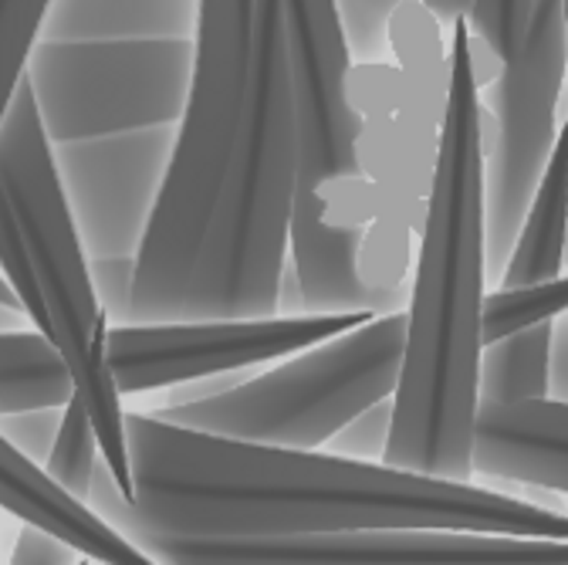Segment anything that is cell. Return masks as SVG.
Wrapping results in <instances>:
<instances>
[{"label": "cell", "mask_w": 568, "mask_h": 565, "mask_svg": "<svg viewBox=\"0 0 568 565\" xmlns=\"http://www.w3.org/2000/svg\"><path fill=\"white\" fill-rule=\"evenodd\" d=\"M132 498L99 461L89 505L125 532L173 538H281L345 528H470L568 538V515L525 498L416 474L386 461L274 447L125 413Z\"/></svg>", "instance_id": "1"}, {"label": "cell", "mask_w": 568, "mask_h": 565, "mask_svg": "<svg viewBox=\"0 0 568 565\" xmlns=\"http://www.w3.org/2000/svg\"><path fill=\"white\" fill-rule=\"evenodd\" d=\"M450 82L423 200L413 289L406 299L403 363L393 390L386 464L470 481L477 416L480 305H484V153L480 92L467 61V24L457 18Z\"/></svg>", "instance_id": "2"}, {"label": "cell", "mask_w": 568, "mask_h": 565, "mask_svg": "<svg viewBox=\"0 0 568 565\" xmlns=\"http://www.w3.org/2000/svg\"><path fill=\"white\" fill-rule=\"evenodd\" d=\"M298 122V183L288 258L305 312L406 309L423 200L363 176L359 112L348 99L352 54L335 0H281Z\"/></svg>", "instance_id": "3"}, {"label": "cell", "mask_w": 568, "mask_h": 565, "mask_svg": "<svg viewBox=\"0 0 568 565\" xmlns=\"http://www.w3.org/2000/svg\"><path fill=\"white\" fill-rule=\"evenodd\" d=\"M193 34L180 132L132 254L129 322L183 319L193 268L247 122L254 0H200Z\"/></svg>", "instance_id": "4"}, {"label": "cell", "mask_w": 568, "mask_h": 565, "mask_svg": "<svg viewBox=\"0 0 568 565\" xmlns=\"http://www.w3.org/2000/svg\"><path fill=\"white\" fill-rule=\"evenodd\" d=\"M298 183V122L281 0H254L247 122L193 268L183 319L277 315Z\"/></svg>", "instance_id": "5"}, {"label": "cell", "mask_w": 568, "mask_h": 565, "mask_svg": "<svg viewBox=\"0 0 568 565\" xmlns=\"http://www.w3.org/2000/svg\"><path fill=\"white\" fill-rule=\"evenodd\" d=\"M0 186L28 244L34 285L48 315V335L61 349L71 383L99 437L102 461L129 502L132 471L122 393L109 370V315L95 295L92 261L82 248L75 210L58 176L51 139L28 75L0 122Z\"/></svg>", "instance_id": "6"}, {"label": "cell", "mask_w": 568, "mask_h": 565, "mask_svg": "<svg viewBox=\"0 0 568 565\" xmlns=\"http://www.w3.org/2000/svg\"><path fill=\"white\" fill-rule=\"evenodd\" d=\"M403 339L406 309L379 312L217 396L160 406L153 416L213 437L315 451L363 406L393 396Z\"/></svg>", "instance_id": "7"}, {"label": "cell", "mask_w": 568, "mask_h": 565, "mask_svg": "<svg viewBox=\"0 0 568 565\" xmlns=\"http://www.w3.org/2000/svg\"><path fill=\"white\" fill-rule=\"evenodd\" d=\"M565 85L561 0H531L518 48L497 79L480 89L487 109L477 112L484 153V271L501 278L518 241L528 200L555 147L558 95Z\"/></svg>", "instance_id": "8"}, {"label": "cell", "mask_w": 568, "mask_h": 565, "mask_svg": "<svg viewBox=\"0 0 568 565\" xmlns=\"http://www.w3.org/2000/svg\"><path fill=\"white\" fill-rule=\"evenodd\" d=\"M193 68L190 38L44 41L34 44L28 82L51 143L119 129L176 122Z\"/></svg>", "instance_id": "9"}, {"label": "cell", "mask_w": 568, "mask_h": 565, "mask_svg": "<svg viewBox=\"0 0 568 565\" xmlns=\"http://www.w3.org/2000/svg\"><path fill=\"white\" fill-rule=\"evenodd\" d=\"M376 312H302L257 319H170L109 325V370L119 393H153L183 380L281 356L363 325Z\"/></svg>", "instance_id": "10"}, {"label": "cell", "mask_w": 568, "mask_h": 565, "mask_svg": "<svg viewBox=\"0 0 568 565\" xmlns=\"http://www.w3.org/2000/svg\"><path fill=\"white\" fill-rule=\"evenodd\" d=\"M173 135L163 125L135 129L125 135H89L71 143H51L64 193L75 196L85 228V251L95 258L135 254L146 231L153 200L160 193Z\"/></svg>", "instance_id": "11"}, {"label": "cell", "mask_w": 568, "mask_h": 565, "mask_svg": "<svg viewBox=\"0 0 568 565\" xmlns=\"http://www.w3.org/2000/svg\"><path fill=\"white\" fill-rule=\"evenodd\" d=\"M470 464L490 481H528L568 494V403L545 396L477 406Z\"/></svg>", "instance_id": "12"}, {"label": "cell", "mask_w": 568, "mask_h": 565, "mask_svg": "<svg viewBox=\"0 0 568 565\" xmlns=\"http://www.w3.org/2000/svg\"><path fill=\"white\" fill-rule=\"evenodd\" d=\"M0 508L14 518L38 525L75 548L82 558L102 565H150L153 555L142 552L125 532L105 522L85 498L61 487L38 461L24 457L0 437Z\"/></svg>", "instance_id": "13"}, {"label": "cell", "mask_w": 568, "mask_h": 565, "mask_svg": "<svg viewBox=\"0 0 568 565\" xmlns=\"http://www.w3.org/2000/svg\"><path fill=\"white\" fill-rule=\"evenodd\" d=\"M568 241V119L561 122L545 173L528 200L518 241L505 261L501 289L531 285L561 274Z\"/></svg>", "instance_id": "14"}, {"label": "cell", "mask_w": 568, "mask_h": 565, "mask_svg": "<svg viewBox=\"0 0 568 565\" xmlns=\"http://www.w3.org/2000/svg\"><path fill=\"white\" fill-rule=\"evenodd\" d=\"M200 0H51L48 41L190 38Z\"/></svg>", "instance_id": "15"}, {"label": "cell", "mask_w": 568, "mask_h": 565, "mask_svg": "<svg viewBox=\"0 0 568 565\" xmlns=\"http://www.w3.org/2000/svg\"><path fill=\"white\" fill-rule=\"evenodd\" d=\"M71 393V370L48 332L38 325L0 332V416L34 406H64Z\"/></svg>", "instance_id": "16"}, {"label": "cell", "mask_w": 568, "mask_h": 565, "mask_svg": "<svg viewBox=\"0 0 568 565\" xmlns=\"http://www.w3.org/2000/svg\"><path fill=\"white\" fill-rule=\"evenodd\" d=\"M551 322H538L484 342L477 363V406L545 400L548 396Z\"/></svg>", "instance_id": "17"}, {"label": "cell", "mask_w": 568, "mask_h": 565, "mask_svg": "<svg viewBox=\"0 0 568 565\" xmlns=\"http://www.w3.org/2000/svg\"><path fill=\"white\" fill-rule=\"evenodd\" d=\"M389 51L399 61V72L416 89V95L444 112L450 54L440 44V21L423 0H403L389 18Z\"/></svg>", "instance_id": "18"}, {"label": "cell", "mask_w": 568, "mask_h": 565, "mask_svg": "<svg viewBox=\"0 0 568 565\" xmlns=\"http://www.w3.org/2000/svg\"><path fill=\"white\" fill-rule=\"evenodd\" d=\"M565 309H568V274L531 281V285L497 289L484 295L480 305V342H494L518 329L551 322Z\"/></svg>", "instance_id": "19"}, {"label": "cell", "mask_w": 568, "mask_h": 565, "mask_svg": "<svg viewBox=\"0 0 568 565\" xmlns=\"http://www.w3.org/2000/svg\"><path fill=\"white\" fill-rule=\"evenodd\" d=\"M99 461H102V451H99V437L92 431V420L85 413V403L79 400V393H71V400L61 406L58 434H54V444L41 467L71 494L89 498Z\"/></svg>", "instance_id": "20"}, {"label": "cell", "mask_w": 568, "mask_h": 565, "mask_svg": "<svg viewBox=\"0 0 568 565\" xmlns=\"http://www.w3.org/2000/svg\"><path fill=\"white\" fill-rule=\"evenodd\" d=\"M51 0H0V122L28 75L34 44L44 34Z\"/></svg>", "instance_id": "21"}, {"label": "cell", "mask_w": 568, "mask_h": 565, "mask_svg": "<svg viewBox=\"0 0 568 565\" xmlns=\"http://www.w3.org/2000/svg\"><path fill=\"white\" fill-rule=\"evenodd\" d=\"M403 0H335L345 48L355 64L389 61V18Z\"/></svg>", "instance_id": "22"}, {"label": "cell", "mask_w": 568, "mask_h": 565, "mask_svg": "<svg viewBox=\"0 0 568 565\" xmlns=\"http://www.w3.org/2000/svg\"><path fill=\"white\" fill-rule=\"evenodd\" d=\"M0 274L8 278V285L14 289L21 309L28 312L31 325H38L41 332H48V315L34 285V271H31V258H28V244L21 238V228L8 206L4 186H0Z\"/></svg>", "instance_id": "23"}, {"label": "cell", "mask_w": 568, "mask_h": 565, "mask_svg": "<svg viewBox=\"0 0 568 565\" xmlns=\"http://www.w3.org/2000/svg\"><path fill=\"white\" fill-rule=\"evenodd\" d=\"M389 431H393V396H383V400L363 406L352 420H345L342 427L325 441V447L332 454L355 457V461H383Z\"/></svg>", "instance_id": "24"}, {"label": "cell", "mask_w": 568, "mask_h": 565, "mask_svg": "<svg viewBox=\"0 0 568 565\" xmlns=\"http://www.w3.org/2000/svg\"><path fill=\"white\" fill-rule=\"evenodd\" d=\"M531 0H470L467 8V31L487 41L497 54L508 58L528 24Z\"/></svg>", "instance_id": "25"}, {"label": "cell", "mask_w": 568, "mask_h": 565, "mask_svg": "<svg viewBox=\"0 0 568 565\" xmlns=\"http://www.w3.org/2000/svg\"><path fill=\"white\" fill-rule=\"evenodd\" d=\"M58 420H61V406H34V410L4 413L0 416V437L11 447H18L24 457L44 464L58 434Z\"/></svg>", "instance_id": "26"}, {"label": "cell", "mask_w": 568, "mask_h": 565, "mask_svg": "<svg viewBox=\"0 0 568 565\" xmlns=\"http://www.w3.org/2000/svg\"><path fill=\"white\" fill-rule=\"evenodd\" d=\"M95 295L109 315V325L129 322V285H132V258H95L92 261Z\"/></svg>", "instance_id": "27"}, {"label": "cell", "mask_w": 568, "mask_h": 565, "mask_svg": "<svg viewBox=\"0 0 568 565\" xmlns=\"http://www.w3.org/2000/svg\"><path fill=\"white\" fill-rule=\"evenodd\" d=\"M11 562L14 565H71V562H82V555L71 545H64L58 535H51V532H44L38 525L21 522Z\"/></svg>", "instance_id": "28"}, {"label": "cell", "mask_w": 568, "mask_h": 565, "mask_svg": "<svg viewBox=\"0 0 568 565\" xmlns=\"http://www.w3.org/2000/svg\"><path fill=\"white\" fill-rule=\"evenodd\" d=\"M548 400L568 403V309L551 319V342H548Z\"/></svg>", "instance_id": "29"}, {"label": "cell", "mask_w": 568, "mask_h": 565, "mask_svg": "<svg viewBox=\"0 0 568 565\" xmlns=\"http://www.w3.org/2000/svg\"><path fill=\"white\" fill-rule=\"evenodd\" d=\"M302 312H305V292H302L298 271L288 258L284 261L281 281H277V315H302Z\"/></svg>", "instance_id": "30"}, {"label": "cell", "mask_w": 568, "mask_h": 565, "mask_svg": "<svg viewBox=\"0 0 568 565\" xmlns=\"http://www.w3.org/2000/svg\"><path fill=\"white\" fill-rule=\"evenodd\" d=\"M426 8L434 11V18L440 21V24H454L457 18H464L467 14V8H470V0H423Z\"/></svg>", "instance_id": "31"}, {"label": "cell", "mask_w": 568, "mask_h": 565, "mask_svg": "<svg viewBox=\"0 0 568 565\" xmlns=\"http://www.w3.org/2000/svg\"><path fill=\"white\" fill-rule=\"evenodd\" d=\"M31 319L24 309H14V305H4L0 302V332H11V329H28Z\"/></svg>", "instance_id": "32"}, {"label": "cell", "mask_w": 568, "mask_h": 565, "mask_svg": "<svg viewBox=\"0 0 568 565\" xmlns=\"http://www.w3.org/2000/svg\"><path fill=\"white\" fill-rule=\"evenodd\" d=\"M0 302L4 305H14V309H21V302H18V295H14V289L8 285V278L0 274Z\"/></svg>", "instance_id": "33"}, {"label": "cell", "mask_w": 568, "mask_h": 565, "mask_svg": "<svg viewBox=\"0 0 568 565\" xmlns=\"http://www.w3.org/2000/svg\"><path fill=\"white\" fill-rule=\"evenodd\" d=\"M561 28H565V72H568V0H561Z\"/></svg>", "instance_id": "34"}, {"label": "cell", "mask_w": 568, "mask_h": 565, "mask_svg": "<svg viewBox=\"0 0 568 565\" xmlns=\"http://www.w3.org/2000/svg\"><path fill=\"white\" fill-rule=\"evenodd\" d=\"M565 264H568V241H565Z\"/></svg>", "instance_id": "35"}]
</instances>
